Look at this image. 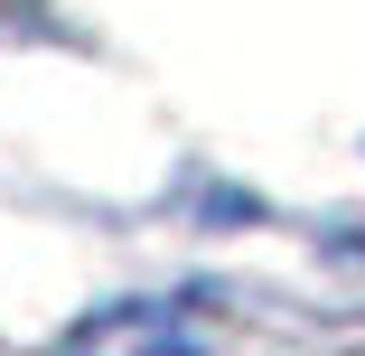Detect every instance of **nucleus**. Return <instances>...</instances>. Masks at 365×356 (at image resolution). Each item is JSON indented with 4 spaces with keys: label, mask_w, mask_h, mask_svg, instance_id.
<instances>
[{
    "label": "nucleus",
    "mask_w": 365,
    "mask_h": 356,
    "mask_svg": "<svg viewBox=\"0 0 365 356\" xmlns=\"http://www.w3.org/2000/svg\"><path fill=\"white\" fill-rule=\"evenodd\" d=\"M56 356H206V347L187 337V319H178V310H160V300H131V310H103V319H85V328L66 337Z\"/></svg>",
    "instance_id": "obj_1"
}]
</instances>
